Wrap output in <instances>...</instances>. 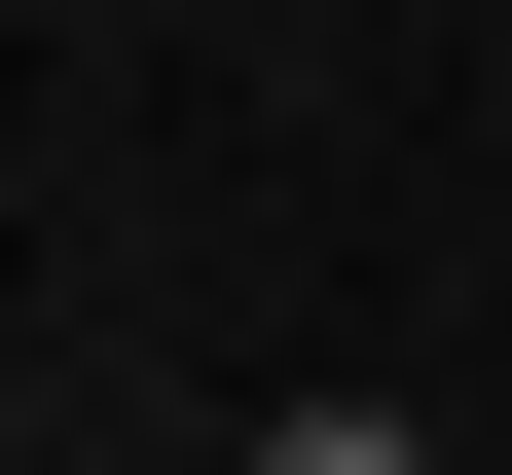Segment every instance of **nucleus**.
Returning <instances> with one entry per match:
<instances>
[{
  "label": "nucleus",
  "instance_id": "nucleus-1",
  "mask_svg": "<svg viewBox=\"0 0 512 475\" xmlns=\"http://www.w3.org/2000/svg\"><path fill=\"white\" fill-rule=\"evenodd\" d=\"M256 475H403V402H293V439H256Z\"/></svg>",
  "mask_w": 512,
  "mask_h": 475
}]
</instances>
